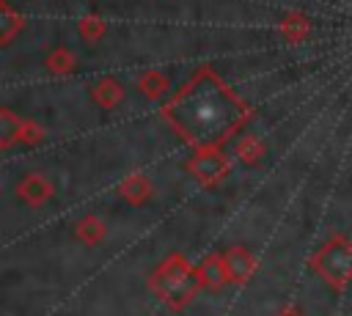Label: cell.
Masks as SVG:
<instances>
[{
	"instance_id": "2",
	"label": "cell",
	"mask_w": 352,
	"mask_h": 316,
	"mask_svg": "<svg viewBox=\"0 0 352 316\" xmlns=\"http://www.w3.org/2000/svg\"><path fill=\"white\" fill-rule=\"evenodd\" d=\"M151 291L173 311H182L201 289V280H198V267H192L184 256L179 253H170L165 261H160V267L151 272V280H148Z\"/></svg>"
},
{
	"instance_id": "12",
	"label": "cell",
	"mask_w": 352,
	"mask_h": 316,
	"mask_svg": "<svg viewBox=\"0 0 352 316\" xmlns=\"http://www.w3.org/2000/svg\"><path fill=\"white\" fill-rule=\"evenodd\" d=\"M3 118H6V121H11V115H8V113H3ZM11 135H14V129H11V124H8V126H6V135H3V146H8V143H11Z\"/></svg>"
},
{
	"instance_id": "9",
	"label": "cell",
	"mask_w": 352,
	"mask_h": 316,
	"mask_svg": "<svg viewBox=\"0 0 352 316\" xmlns=\"http://www.w3.org/2000/svg\"><path fill=\"white\" fill-rule=\"evenodd\" d=\"M72 234H74V239L82 242V245H99V242L104 239V234H107V225H104L96 214H82V217L72 225Z\"/></svg>"
},
{
	"instance_id": "6",
	"label": "cell",
	"mask_w": 352,
	"mask_h": 316,
	"mask_svg": "<svg viewBox=\"0 0 352 316\" xmlns=\"http://www.w3.org/2000/svg\"><path fill=\"white\" fill-rule=\"evenodd\" d=\"M198 280H201V286L209 289V291H220V289H226V286L231 283L226 258H223L220 253H209V256L198 264Z\"/></svg>"
},
{
	"instance_id": "1",
	"label": "cell",
	"mask_w": 352,
	"mask_h": 316,
	"mask_svg": "<svg viewBox=\"0 0 352 316\" xmlns=\"http://www.w3.org/2000/svg\"><path fill=\"white\" fill-rule=\"evenodd\" d=\"M170 124L198 148L220 146L245 118V104L214 77H198L165 110Z\"/></svg>"
},
{
	"instance_id": "3",
	"label": "cell",
	"mask_w": 352,
	"mask_h": 316,
	"mask_svg": "<svg viewBox=\"0 0 352 316\" xmlns=\"http://www.w3.org/2000/svg\"><path fill=\"white\" fill-rule=\"evenodd\" d=\"M311 269L333 291H344L352 283V242L346 236H330L311 256Z\"/></svg>"
},
{
	"instance_id": "4",
	"label": "cell",
	"mask_w": 352,
	"mask_h": 316,
	"mask_svg": "<svg viewBox=\"0 0 352 316\" xmlns=\"http://www.w3.org/2000/svg\"><path fill=\"white\" fill-rule=\"evenodd\" d=\"M190 173H192L204 187H214L217 181L226 179V173H228V159L217 151V146H214V148H201V151L192 157V162H190Z\"/></svg>"
},
{
	"instance_id": "10",
	"label": "cell",
	"mask_w": 352,
	"mask_h": 316,
	"mask_svg": "<svg viewBox=\"0 0 352 316\" xmlns=\"http://www.w3.org/2000/svg\"><path fill=\"white\" fill-rule=\"evenodd\" d=\"M261 151H264V148H261L258 143H245V146L239 143V159H245V162H250V165H253V162H258Z\"/></svg>"
},
{
	"instance_id": "7",
	"label": "cell",
	"mask_w": 352,
	"mask_h": 316,
	"mask_svg": "<svg viewBox=\"0 0 352 316\" xmlns=\"http://www.w3.org/2000/svg\"><path fill=\"white\" fill-rule=\"evenodd\" d=\"M223 258H226L231 283H248L250 275L256 272V258H253L250 250L242 247V245H231V247L223 253Z\"/></svg>"
},
{
	"instance_id": "8",
	"label": "cell",
	"mask_w": 352,
	"mask_h": 316,
	"mask_svg": "<svg viewBox=\"0 0 352 316\" xmlns=\"http://www.w3.org/2000/svg\"><path fill=\"white\" fill-rule=\"evenodd\" d=\"M118 195H121L126 203H132V206H143V203L151 198V181H148L146 176H140V173H132V176H126V179L121 181Z\"/></svg>"
},
{
	"instance_id": "11",
	"label": "cell",
	"mask_w": 352,
	"mask_h": 316,
	"mask_svg": "<svg viewBox=\"0 0 352 316\" xmlns=\"http://www.w3.org/2000/svg\"><path fill=\"white\" fill-rule=\"evenodd\" d=\"M275 316H305V313H302L297 305H283V308H280Z\"/></svg>"
},
{
	"instance_id": "5",
	"label": "cell",
	"mask_w": 352,
	"mask_h": 316,
	"mask_svg": "<svg viewBox=\"0 0 352 316\" xmlns=\"http://www.w3.org/2000/svg\"><path fill=\"white\" fill-rule=\"evenodd\" d=\"M52 195H55V190H52L50 179H44L41 173H28V176L16 184V198H19L22 203L33 206V209H38V206L50 203V201H52Z\"/></svg>"
}]
</instances>
